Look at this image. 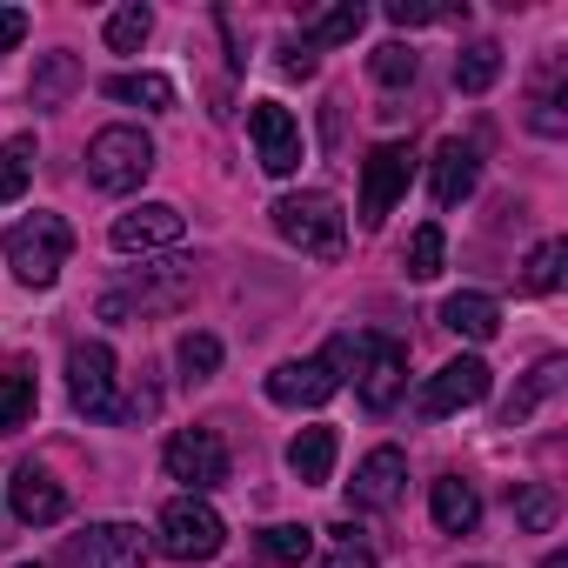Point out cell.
Wrapping results in <instances>:
<instances>
[{
    "instance_id": "cell-2",
    "label": "cell",
    "mask_w": 568,
    "mask_h": 568,
    "mask_svg": "<svg viewBox=\"0 0 568 568\" xmlns=\"http://www.w3.org/2000/svg\"><path fill=\"white\" fill-rule=\"evenodd\" d=\"M8 267L28 281V288H54L61 281V267H68V254H74V227L61 221V214H28V221H14L8 227Z\"/></svg>"
},
{
    "instance_id": "cell-4",
    "label": "cell",
    "mask_w": 568,
    "mask_h": 568,
    "mask_svg": "<svg viewBox=\"0 0 568 568\" xmlns=\"http://www.w3.org/2000/svg\"><path fill=\"white\" fill-rule=\"evenodd\" d=\"M227 548V521L201 495H174L161 508V555L168 561H214Z\"/></svg>"
},
{
    "instance_id": "cell-11",
    "label": "cell",
    "mask_w": 568,
    "mask_h": 568,
    "mask_svg": "<svg viewBox=\"0 0 568 568\" xmlns=\"http://www.w3.org/2000/svg\"><path fill=\"white\" fill-rule=\"evenodd\" d=\"M148 561V535L134 521H94L68 541V568H141Z\"/></svg>"
},
{
    "instance_id": "cell-23",
    "label": "cell",
    "mask_w": 568,
    "mask_h": 568,
    "mask_svg": "<svg viewBox=\"0 0 568 568\" xmlns=\"http://www.w3.org/2000/svg\"><path fill=\"white\" fill-rule=\"evenodd\" d=\"M495 81H501V48L495 41H475V48L455 54V88L462 94H488Z\"/></svg>"
},
{
    "instance_id": "cell-14",
    "label": "cell",
    "mask_w": 568,
    "mask_h": 568,
    "mask_svg": "<svg viewBox=\"0 0 568 568\" xmlns=\"http://www.w3.org/2000/svg\"><path fill=\"white\" fill-rule=\"evenodd\" d=\"M181 207H168V201H148V207H134V214H121L114 227H108V241L121 247V254H154V247H174L181 241Z\"/></svg>"
},
{
    "instance_id": "cell-22",
    "label": "cell",
    "mask_w": 568,
    "mask_h": 568,
    "mask_svg": "<svg viewBox=\"0 0 568 568\" xmlns=\"http://www.w3.org/2000/svg\"><path fill=\"white\" fill-rule=\"evenodd\" d=\"M362 21H368L362 0H342V8H328V14H315V21L302 28V41H308V48H342V41L362 34Z\"/></svg>"
},
{
    "instance_id": "cell-12",
    "label": "cell",
    "mask_w": 568,
    "mask_h": 568,
    "mask_svg": "<svg viewBox=\"0 0 568 568\" xmlns=\"http://www.w3.org/2000/svg\"><path fill=\"white\" fill-rule=\"evenodd\" d=\"M247 134H254V154H261V168L274 181L302 168V128L281 101H247Z\"/></svg>"
},
{
    "instance_id": "cell-29",
    "label": "cell",
    "mask_w": 568,
    "mask_h": 568,
    "mask_svg": "<svg viewBox=\"0 0 568 568\" xmlns=\"http://www.w3.org/2000/svg\"><path fill=\"white\" fill-rule=\"evenodd\" d=\"M561 267H568V241H541L528 254V267H521V288L528 295H555L561 288Z\"/></svg>"
},
{
    "instance_id": "cell-36",
    "label": "cell",
    "mask_w": 568,
    "mask_h": 568,
    "mask_svg": "<svg viewBox=\"0 0 568 568\" xmlns=\"http://www.w3.org/2000/svg\"><path fill=\"white\" fill-rule=\"evenodd\" d=\"M274 54H281L274 68H281V74H288V81H315V48H308V41H281Z\"/></svg>"
},
{
    "instance_id": "cell-15",
    "label": "cell",
    "mask_w": 568,
    "mask_h": 568,
    "mask_svg": "<svg viewBox=\"0 0 568 568\" xmlns=\"http://www.w3.org/2000/svg\"><path fill=\"white\" fill-rule=\"evenodd\" d=\"M8 501H14V515H21L28 528H48V521H61V515H68V488H61L48 468H34V462H21V468H14Z\"/></svg>"
},
{
    "instance_id": "cell-41",
    "label": "cell",
    "mask_w": 568,
    "mask_h": 568,
    "mask_svg": "<svg viewBox=\"0 0 568 568\" xmlns=\"http://www.w3.org/2000/svg\"><path fill=\"white\" fill-rule=\"evenodd\" d=\"M468 568H488V561H468Z\"/></svg>"
},
{
    "instance_id": "cell-31",
    "label": "cell",
    "mask_w": 568,
    "mask_h": 568,
    "mask_svg": "<svg viewBox=\"0 0 568 568\" xmlns=\"http://www.w3.org/2000/svg\"><path fill=\"white\" fill-rule=\"evenodd\" d=\"M34 375L28 368H8V375H0V428H21L28 415H34Z\"/></svg>"
},
{
    "instance_id": "cell-16",
    "label": "cell",
    "mask_w": 568,
    "mask_h": 568,
    "mask_svg": "<svg viewBox=\"0 0 568 568\" xmlns=\"http://www.w3.org/2000/svg\"><path fill=\"white\" fill-rule=\"evenodd\" d=\"M475 181H481V154H475V141H442L435 161H428V187H435V201L455 207V201L475 194Z\"/></svg>"
},
{
    "instance_id": "cell-38",
    "label": "cell",
    "mask_w": 568,
    "mask_h": 568,
    "mask_svg": "<svg viewBox=\"0 0 568 568\" xmlns=\"http://www.w3.org/2000/svg\"><path fill=\"white\" fill-rule=\"evenodd\" d=\"M328 568H375V548H368V541H335Z\"/></svg>"
},
{
    "instance_id": "cell-39",
    "label": "cell",
    "mask_w": 568,
    "mask_h": 568,
    "mask_svg": "<svg viewBox=\"0 0 568 568\" xmlns=\"http://www.w3.org/2000/svg\"><path fill=\"white\" fill-rule=\"evenodd\" d=\"M541 568H568V555H548V561H541Z\"/></svg>"
},
{
    "instance_id": "cell-26",
    "label": "cell",
    "mask_w": 568,
    "mask_h": 568,
    "mask_svg": "<svg viewBox=\"0 0 568 568\" xmlns=\"http://www.w3.org/2000/svg\"><path fill=\"white\" fill-rule=\"evenodd\" d=\"M28 181H34V134L0 141V201H21Z\"/></svg>"
},
{
    "instance_id": "cell-33",
    "label": "cell",
    "mask_w": 568,
    "mask_h": 568,
    "mask_svg": "<svg viewBox=\"0 0 568 568\" xmlns=\"http://www.w3.org/2000/svg\"><path fill=\"white\" fill-rule=\"evenodd\" d=\"M174 362H181V375H187V382H207V375L221 368V342L194 328V335H181V348H174Z\"/></svg>"
},
{
    "instance_id": "cell-25",
    "label": "cell",
    "mask_w": 568,
    "mask_h": 568,
    "mask_svg": "<svg viewBox=\"0 0 568 568\" xmlns=\"http://www.w3.org/2000/svg\"><path fill=\"white\" fill-rule=\"evenodd\" d=\"M515 521L528 528V535H548L555 528V515H561V501H555V488L548 481H515Z\"/></svg>"
},
{
    "instance_id": "cell-3",
    "label": "cell",
    "mask_w": 568,
    "mask_h": 568,
    "mask_svg": "<svg viewBox=\"0 0 568 568\" xmlns=\"http://www.w3.org/2000/svg\"><path fill=\"white\" fill-rule=\"evenodd\" d=\"M154 174V141L141 128H101L88 141V181L101 194H134Z\"/></svg>"
},
{
    "instance_id": "cell-28",
    "label": "cell",
    "mask_w": 568,
    "mask_h": 568,
    "mask_svg": "<svg viewBox=\"0 0 568 568\" xmlns=\"http://www.w3.org/2000/svg\"><path fill=\"white\" fill-rule=\"evenodd\" d=\"M108 94H114V101H134V108H154V114L174 108V81H168V74H114Z\"/></svg>"
},
{
    "instance_id": "cell-17",
    "label": "cell",
    "mask_w": 568,
    "mask_h": 568,
    "mask_svg": "<svg viewBox=\"0 0 568 568\" xmlns=\"http://www.w3.org/2000/svg\"><path fill=\"white\" fill-rule=\"evenodd\" d=\"M402 481H408V455H402V448H375V455L355 468L348 495H355V508H395V501H402Z\"/></svg>"
},
{
    "instance_id": "cell-5",
    "label": "cell",
    "mask_w": 568,
    "mask_h": 568,
    "mask_svg": "<svg viewBox=\"0 0 568 568\" xmlns=\"http://www.w3.org/2000/svg\"><path fill=\"white\" fill-rule=\"evenodd\" d=\"M187 295H194L187 261H161V267H141L128 288H114V295L101 302V315H108V322H128V315H174V308H187Z\"/></svg>"
},
{
    "instance_id": "cell-20",
    "label": "cell",
    "mask_w": 568,
    "mask_h": 568,
    "mask_svg": "<svg viewBox=\"0 0 568 568\" xmlns=\"http://www.w3.org/2000/svg\"><path fill=\"white\" fill-rule=\"evenodd\" d=\"M442 328H455L462 342H495L501 335V308H495V295H448L442 302Z\"/></svg>"
},
{
    "instance_id": "cell-7",
    "label": "cell",
    "mask_w": 568,
    "mask_h": 568,
    "mask_svg": "<svg viewBox=\"0 0 568 568\" xmlns=\"http://www.w3.org/2000/svg\"><path fill=\"white\" fill-rule=\"evenodd\" d=\"M68 395L88 422H121V395H114V348L108 342H81L68 355Z\"/></svg>"
},
{
    "instance_id": "cell-13",
    "label": "cell",
    "mask_w": 568,
    "mask_h": 568,
    "mask_svg": "<svg viewBox=\"0 0 568 568\" xmlns=\"http://www.w3.org/2000/svg\"><path fill=\"white\" fill-rule=\"evenodd\" d=\"M335 388H342V375H335L322 355H308V362H281V368L267 375V402H281V408H322Z\"/></svg>"
},
{
    "instance_id": "cell-18",
    "label": "cell",
    "mask_w": 568,
    "mask_h": 568,
    "mask_svg": "<svg viewBox=\"0 0 568 568\" xmlns=\"http://www.w3.org/2000/svg\"><path fill=\"white\" fill-rule=\"evenodd\" d=\"M561 382H568V362H561V355H541V362L528 368V382L508 395V408H501V428H521V422H528V415H535L548 395H561Z\"/></svg>"
},
{
    "instance_id": "cell-21",
    "label": "cell",
    "mask_w": 568,
    "mask_h": 568,
    "mask_svg": "<svg viewBox=\"0 0 568 568\" xmlns=\"http://www.w3.org/2000/svg\"><path fill=\"white\" fill-rule=\"evenodd\" d=\"M335 448H342L335 428H302V435L288 442V468H295L308 488H322V481L335 475Z\"/></svg>"
},
{
    "instance_id": "cell-10",
    "label": "cell",
    "mask_w": 568,
    "mask_h": 568,
    "mask_svg": "<svg viewBox=\"0 0 568 568\" xmlns=\"http://www.w3.org/2000/svg\"><path fill=\"white\" fill-rule=\"evenodd\" d=\"M408 174H415L408 141H382V148L362 161V227H382V221H388V207H395V194L408 187Z\"/></svg>"
},
{
    "instance_id": "cell-35",
    "label": "cell",
    "mask_w": 568,
    "mask_h": 568,
    "mask_svg": "<svg viewBox=\"0 0 568 568\" xmlns=\"http://www.w3.org/2000/svg\"><path fill=\"white\" fill-rule=\"evenodd\" d=\"M468 8H442V0H388V21L395 28H428V21H455Z\"/></svg>"
},
{
    "instance_id": "cell-32",
    "label": "cell",
    "mask_w": 568,
    "mask_h": 568,
    "mask_svg": "<svg viewBox=\"0 0 568 568\" xmlns=\"http://www.w3.org/2000/svg\"><path fill=\"white\" fill-rule=\"evenodd\" d=\"M148 34H154V14L141 8V0L108 21V48H114V54H141V41H148Z\"/></svg>"
},
{
    "instance_id": "cell-1",
    "label": "cell",
    "mask_w": 568,
    "mask_h": 568,
    "mask_svg": "<svg viewBox=\"0 0 568 568\" xmlns=\"http://www.w3.org/2000/svg\"><path fill=\"white\" fill-rule=\"evenodd\" d=\"M267 214H274V234H281V241L302 247V254H315V261H335V254L348 247V214H342V201H335L328 187L281 194Z\"/></svg>"
},
{
    "instance_id": "cell-27",
    "label": "cell",
    "mask_w": 568,
    "mask_h": 568,
    "mask_svg": "<svg viewBox=\"0 0 568 568\" xmlns=\"http://www.w3.org/2000/svg\"><path fill=\"white\" fill-rule=\"evenodd\" d=\"M261 555L302 568V561L315 555V528H302V521H274V528H261Z\"/></svg>"
},
{
    "instance_id": "cell-9",
    "label": "cell",
    "mask_w": 568,
    "mask_h": 568,
    "mask_svg": "<svg viewBox=\"0 0 568 568\" xmlns=\"http://www.w3.org/2000/svg\"><path fill=\"white\" fill-rule=\"evenodd\" d=\"M161 462H168L174 481H187V495H207V488L227 481V448H221L214 428H181V435L161 448Z\"/></svg>"
},
{
    "instance_id": "cell-37",
    "label": "cell",
    "mask_w": 568,
    "mask_h": 568,
    "mask_svg": "<svg viewBox=\"0 0 568 568\" xmlns=\"http://www.w3.org/2000/svg\"><path fill=\"white\" fill-rule=\"evenodd\" d=\"M28 41V14L21 8H0V54H14Z\"/></svg>"
},
{
    "instance_id": "cell-30",
    "label": "cell",
    "mask_w": 568,
    "mask_h": 568,
    "mask_svg": "<svg viewBox=\"0 0 568 568\" xmlns=\"http://www.w3.org/2000/svg\"><path fill=\"white\" fill-rule=\"evenodd\" d=\"M368 74H375L382 88H408V81L422 74V54H415L408 41H382V48L368 54Z\"/></svg>"
},
{
    "instance_id": "cell-24",
    "label": "cell",
    "mask_w": 568,
    "mask_h": 568,
    "mask_svg": "<svg viewBox=\"0 0 568 568\" xmlns=\"http://www.w3.org/2000/svg\"><path fill=\"white\" fill-rule=\"evenodd\" d=\"M74 88H81V61H74V54H48V61L34 68V108H61Z\"/></svg>"
},
{
    "instance_id": "cell-40",
    "label": "cell",
    "mask_w": 568,
    "mask_h": 568,
    "mask_svg": "<svg viewBox=\"0 0 568 568\" xmlns=\"http://www.w3.org/2000/svg\"><path fill=\"white\" fill-rule=\"evenodd\" d=\"M21 568H48V561H21Z\"/></svg>"
},
{
    "instance_id": "cell-19",
    "label": "cell",
    "mask_w": 568,
    "mask_h": 568,
    "mask_svg": "<svg viewBox=\"0 0 568 568\" xmlns=\"http://www.w3.org/2000/svg\"><path fill=\"white\" fill-rule=\"evenodd\" d=\"M428 508H435V528H442V535H468V528L481 521V495H475V481H462V475H442V481L428 488Z\"/></svg>"
},
{
    "instance_id": "cell-6",
    "label": "cell",
    "mask_w": 568,
    "mask_h": 568,
    "mask_svg": "<svg viewBox=\"0 0 568 568\" xmlns=\"http://www.w3.org/2000/svg\"><path fill=\"white\" fill-rule=\"evenodd\" d=\"M348 342H355V395L375 415H388L408 388V348L395 335H348Z\"/></svg>"
},
{
    "instance_id": "cell-34",
    "label": "cell",
    "mask_w": 568,
    "mask_h": 568,
    "mask_svg": "<svg viewBox=\"0 0 568 568\" xmlns=\"http://www.w3.org/2000/svg\"><path fill=\"white\" fill-rule=\"evenodd\" d=\"M442 247H448V241H442L435 221L415 227V234H408V274H415V281H435V274H442Z\"/></svg>"
},
{
    "instance_id": "cell-8",
    "label": "cell",
    "mask_w": 568,
    "mask_h": 568,
    "mask_svg": "<svg viewBox=\"0 0 568 568\" xmlns=\"http://www.w3.org/2000/svg\"><path fill=\"white\" fill-rule=\"evenodd\" d=\"M488 388H495V375H488V362H475V355H462V362H448L442 375H428V388H422V422H442V415H462V408H481L488 402Z\"/></svg>"
}]
</instances>
